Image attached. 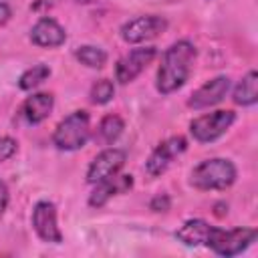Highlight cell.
Masks as SVG:
<instances>
[{
  "mask_svg": "<svg viewBox=\"0 0 258 258\" xmlns=\"http://www.w3.org/2000/svg\"><path fill=\"white\" fill-rule=\"evenodd\" d=\"M196 60V46L189 40L173 42L161 56V64L157 71V91L161 95H171L185 85L191 75V67Z\"/></svg>",
  "mask_w": 258,
  "mask_h": 258,
  "instance_id": "6da1fadb",
  "label": "cell"
},
{
  "mask_svg": "<svg viewBox=\"0 0 258 258\" xmlns=\"http://www.w3.org/2000/svg\"><path fill=\"white\" fill-rule=\"evenodd\" d=\"M236 181V167L230 159L212 157L194 167L189 183L196 189H226Z\"/></svg>",
  "mask_w": 258,
  "mask_h": 258,
  "instance_id": "7a4b0ae2",
  "label": "cell"
},
{
  "mask_svg": "<svg viewBox=\"0 0 258 258\" xmlns=\"http://www.w3.org/2000/svg\"><path fill=\"white\" fill-rule=\"evenodd\" d=\"M256 238H258V232L254 228L222 230V228L210 226L204 246L214 250L218 256H226L228 258V256H236V254L244 252L252 242H256Z\"/></svg>",
  "mask_w": 258,
  "mask_h": 258,
  "instance_id": "3957f363",
  "label": "cell"
},
{
  "mask_svg": "<svg viewBox=\"0 0 258 258\" xmlns=\"http://www.w3.org/2000/svg\"><path fill=\"white\" fill-rule=\"evenodd\" d=\"M91 137V119L87 111H73L69 117H64L54 133L52 143L62 151H77L87 145Z\"/></svg>",
  "mask_w": 258,
  "mask_h": 258,
  "instance_id": "277c9868",
  "label": "cell"
},
{
  "mask_svg": "<svg viewBox=\"0 0 258 258\" xmlns=\"http://www.w3.org/2000/svg\"><path fill=\"white\" fill-rule=\"evenodd\" d=\"M234 121H236V113L230 109H222V111H214L210 115H202V117L194 119L189 123V131L196 141L212 143V141L220 139L232 127Z\"/></svg>",
  "mask_w": 258,
  "mask_h": 258,
  "instance_id": "5b68a950",
  "label": "cell"
},
{
  "mask_svg": "<svg viewBox=\"0 0 258 258\" xmlns=\"http://www.w3.org/2000/svg\"><path fill=\"white\" fill-rule=\"evenodd\" d=\"M165 28H167V20L161 16H155V14L137 16L121 26V38L129 44H139V42L159 36Z\"/></svg>",
  "mask_w": 258,
  "mask_h": 258,
  "instance_id": "8992f818",
  "label": "cell"
},
{
  "mask_svg": "<svg viewBox=\"0 0 258 258\" xmlns=\"http://www.w3.org/2000/svg\"><path fill=\"white\" fill-rule=\"evenodd\" d=\"M157 56V50L155 46H139V48H133L129 50L123 58H119L117 67H115V77L121 85H127L131 83L133 79H137L143 69Z\"/></svg>",
  "mask_w": 258,
  "mask_h": 258,
  "instance_id": "52a82bcc",
  "label": "cell"
},
{
  "mask_svg": "<svg viewBox=\"0 0 258 258\" xmlns=\"http://www.w3.org/2000/svg\"><path fill=\"white\" fill-rule=\"evenodd\" d=\"M185 149H187L185 137L175 135V137L165 139L163 143H159V145L153 149V153H151L149 159L145 161V171H147L151 177L161 175V173L169 167V163H171L177 155H181Z\"/></svg>",
  "mask_w": 258,
  "mask_h": 258,
  "instance_id": "ba28073f",
  "label": "cell"
},
{
  "mask_svg": "<svg viewBox=\"0 0 258 258\" xmlns=\"http://www.w3.org/2000/svg\"><path fill=\"white\" fill-rule=\"evenodd\" d=\"M125 159H127V153L123 149H117V147L103 149L91 161V165L87 169V181L89 183H97V181H103V179L119 173L121 167L125 165Z\"/></svg>",
  "mask_w": 258,
  "mask_h": 258,
  "instance_id": "9c48e42d",
  "label": "cell"
},
{
  "mask_svg": "<svg viewBox=\"0 0 258 258\" xmlns=\"http://www.w3.org/2000/svg\"><path fill=\"white\" fill-rule=\"evenodd\" d=\"M32 228L42 242L60 244L62 234L56 224V208L52 202H38L32 210Z\"/></svg>",
  "mask_w": 258,
  "mask_h": 258,
  "instance_id": "30bf717a",
  "label": "cell"
},
{
  "mask_svg": "<svg viewBox=\"0 0 258 258\" xmlns=\"http://www.w3.org/2000/svg\"><path fill=\"white\" fill-rule=\"evenodd\" d=\"M228 89H230V79L224 77V75H220V77L204 83L198 91H194L191 97H189V101H187V105L191 109H196V111L214 107V105H218L226 97Z\"/></svg>",
  "mask_w": 258,
  "mask_h": 258,
  "instance_id": "8fae6325",
  "label": "cell"
},
{
  "mask_svg": "<svg viewBox=\"0 0 258 258\" xmlns=\"http://www.w3.org/2000/svg\"><path fill=\"white\" fill-rule=\"evenodd\" d=\"M133 185V177L131 175H111L103 181H97V187L93 189V194L89 196V206L91 208H101L109 202V198H113L115 194H125L129 191Z\"/></svg>",
  "mask_w": 258,
  "mask_h": 258,
  "instance_id": "7c38bea8",
  "label": "cell"
},
{
  "mask_svg": "<svg viewBox=\"0 0 258 258\" xmlns=\"http://www.w3.org/2000/svg\"><path fill=\"white\" fill-rule=\"evenodd\" d=\"M30 40L38 46H46V48H54V46H60L64 40H67V32L64 28L54 20V18H40L32 30H30Z\"/></svg>",
  "mask_w": 258,
  "mask_h": 258,
  "instance_id": "4fadbf2b",
  "label": "cell"
},
{
  "mask_svg": "<svg viewBox=\"0 0 258 258\" xmlns=\"http://www.w3.org/2000/svg\"><path fill=\"white\" fill-rule=\"evenodd\" d=\"M54 99L50 93H34L32 97H28L22 105V117L30 123V125H38L42 123L50 111H52Z\"/></svg>",
  "mask_w": 258,
  "mask_h": 258,
  "instance_id": "5bb4252c",
  "label": "cell"
},
{
  "mask_svg": "<svg viewBox=\"0 0 258 258\" xmlns=\"http://www.w3.org/2000/svg\"><path fill=\"white\" fill-rule=\"evenodd\" d=\"M208 228L210 224L196 218V220H187L177 232H175V238L179 242H183L185 246H200L206 242V234H208Z\"/></svg>",
  "mask_w": 258,
  "mask_h": 258,
  "instance_id": "9a60e30c",
  "label": "cell"
},
{
  "mask_svg": "<svg viewBox=\"0 0 258 258\" xmlns=\"http://www.w3.org/2000/svg\"><path fill=\"white\" fill-rule=\"evenodd\" d=\"M258 75L256 71H250L234 89V103L236 105H242V107H250L258 101Z\"/></svg>",
  "mask_w": 258,
  "mask_h": 258,
  "instance_id": "2e32d148",
  "label": "cell"
},
{
  "mask_svg": "<svg viewBox=\"0 0 258 258\" xmlns=\"http://www.w3.org/2000/svg\"><path fill=\"white\" fill-rule=\"evenodd\" d=\"M123 129H125V123H123V119L119 115H105L101 119V123H99L97 133H99V139L105 145H111L113 141L119 139V135L123 133Z\"/></svg>",
  "mask_w": 258,
  "mask_h": 258,
  "instance_id": "e0dca14e",
  "label": "cell"
},
{
  "mask_svg": "<svg viewBox=\"0 0 258 258\" xmlns=\"http://www.w3.org/2000/svg\"><path fill=\"white\" fill-rule=\"evenodd\" d=\"M75 56L81 64L89 67V69H101L105 67L107 62V52L99 46H91V44H85V46H79L75 50Z\"/></svg>",
  "mask_w": 258,
  "mask_h": 258,
  "instance_id": "ac0fdd59",
  "label": "cell"
},
{
  "mask_svg": "<svg viewBox=\"0 0 258 258\" xmlns=\"http://www.w3.org/2000/svg\"><path fill=\"white\" fill-rule=\"evenodd\" d=\"M48 75H50V69H48L46 64H34V67H30L28 71H24V73L20 75L18 87H20L22 91H32V89L38 87L42 81H46Z\"/></svg>",
  "mask_w": 258,
  "mask_h": 258,
  "instance_id": "d6986e66",
  "label": "cell"
},
{
  "mask_svg": "<svg viewBox=\"0 0 258 258\" xmlns=\"http://www.w3.org/2000/svg\"><path fill=\"white\" fill-rule=\"evenodd\" d=\"M113 95H115V85H113V81H109V79H99V81L91 87V101H93L95 105H105V103H109V101L113 99Z\"/></svg>",
  "mask_w": 258,
  "mask_h": 258,
  "instance_id": "ffe728a7",
  "label": "cell"
},
{
  "mask_svg": "<svg viewBox=\"0 0 258 258\" xmlns=\"http://www.w3.org/2000/svg\"><path fill=\"white\" fill-rule=\"evenodd\" d=\"M18 143L12 137H0V161H6L8 157H12L16 153Z\"/></svg>",
  "mask_w": 258,
  "mask_h": 258,
  "instance_id": "44dd1931",
  "label": "cell"
},
{
  "mask_svg": "<svg viewBox=\"0 0 258 258\" xmlns=\"http://www.w3.org/2000/svg\"><path fill=\"white\" fill-rule=\"evenodd\" d=\"M169 206H171V202H169V196H167V194L155 196V198L151 200V204H149V208H151L153 212H167Z\"/></svg>",
  "mask_w": 258,
  "mask_h": 258,
  "instance_id": "7402d4cb",
  "label": "cell"
},
{
  "mask_svg": "<svg viewBox=\"0 0 258 258\" xmlns=\"http://www.w3.org/2000/svg\"><path fill=\"white\" fill-rule=\"evenodd\" d=\"M10 16H12L10 6H8L6 2H0V26H4V24L10 20Z\"/></svg>",
  "mask_w": 258,
  "mask_h": 258,
  "instance_id": "603a6c76",
  "label": "cell"
},
{
  "mask_svg": "<svg viewBox=\"0 0 258 258\" xmlns=\"http://www.w3.org/2000/svg\"><path fill=\"white\" fill-rule=\"evenodd\" d=\"M6 206H8V187H6V183L0 179V214L6 210Z\"/></svg>",
  "mask_w": 258,
  "mask_h": 258,
  "instance_id": "cb8c5ba5",
  "label": "cell"
},
{
  "mask_svg": "<svg viewBox=\"0 0 258 258\" xmlns=\"http://www.w3.org/2000/svg\"><path fill=\"white\" fill-rule=\"evenodd\" d=\"M79 2H91V0H79Z\"/></svg>",
  "mask_w": 258,
  "mask_h": 258,
  "instance_id": "d4e9b609",
  "label": "cell"
}]
</instances>
